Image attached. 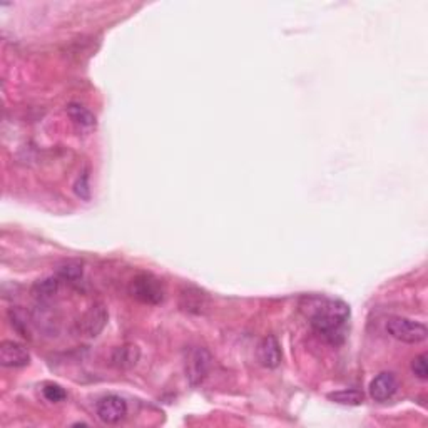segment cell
I'll list each match as a JSON object with an SVG mask.
<instances>
[{"instance_id": "6da1fadb", "label": "cell", "mask_w": 428, "mask_h": 428, "mask_svg": "<svg viewBox=\"0 0 428 428\" xmlns=\"http://www.w3.org/2000/svg\"><path fill=\"white\" fill-rule=\"evenodd\" d=\"M350 307L342 300L314 298L308 301L309 325L331 343L342 342L345 326L350 320Z\"/></svg>"}, {"instance_id": "7a4b0ae2", "label": "cell", "mask_w": 428, "mask_h": 428, "mask_svg": "<svg viewBox=\"0 0 428 428\" xmlns=\"http://www.w3.org/2000/svg\"><path fill=\"white\" fill-rule=\"evenodd\" d=\"M385 328L387 333L390 335L392 338L408 345H417L425 342L428 335L427 326L423 325V323L410 320V318H403V316L388 318Z\"/></svg>"}, {"instance_id": "3957f363", "label": "cell", "mask_w": 428, "mask_h": 428, "mask_svg": "<svg viewBox=\"0 0 428 428\" xmlns=\"http://www.w3.org/2000/svg\"><path fill=\"white\" fill-rule=\"evenodd\" d=\"M129 293L133 298L146 305H159L164 300L166 290L163 281L151 273H141L131 281Z\"/></svg>"}, {"instance_id": "277c9868", "label": "cell", "mask_w": 428, "mask_h": 428, "mask_svg": "<svg viewBox=\"0 0 428 428\" xmlns=\"http://www.w3.org/2000/svg\"><path fill=\"white\" fill-rule=\"evenodd\" d=\"M213 366V356L206 348L196 347L186 358V377L193 387H198L208 378Z\"/></svg>"}, {"instance_id": "5b68a950", "label": "cell", "mask_w": 428, "mask_h": 428, "mask_svg": "<svg viewBox=\"0 0 428 428\" xmlns=\"http://www.w3.org/2000/svg\"><path fill=\"white\" fill-rule=\"evenodd\" d=\"M107 309L104 305H94V307L89 308V312L84 313V316L81 318L77 323V331L82 336H87V338H95L102 333V330L106 328L107 323Z\"/></svg>"}, {"instance_id": "8992f818", "label": "cell", "mask_w": 428, "mask_h": 428, "mask_svg": "<svg viewBox=\"0 0 428 428\" xmlns=\"http://www.w3.org/2000/svg\"><path fill=\"white\" fill-rule=\"evenodd\" d=\"M98 417L107 425H116L121 420H124L128 415V403L124 399L117 395H107L99 400L98 407H95Z\"/></svg>"}, {"instance_id": "52a82bcc", "label": "cell", "mask_w": 428, "mask_h": 428, "mask_svg": "<svg viewBox=\"0 0 428 428\" xmlns=\"http://www.w3.org/2000/svg\"><path fill=\"white\" fill-rule=\"evenodd\" d=\"M30 363V355L24 345L6 340L0 343V365L6 368H22Z\"/></svg>"}, {"instance_id": "ba28073f", "label": "cell", "mask_w": 428, "mask_h": 428, "mask_svg": "<svg viewBox=\"0 0 428 428\" xmlns=\"http://www.w3.org/2000/svg\"><path fill=\"white\" fill-rule=\"evenodd\" d=\"M399 390V380L390 371H383L371 380L370 383V396L375 401H388Z\"/></svg>"}, {"instance_id": "9c48e42d", "label": "cell", "mask_w": 428, "mask_h": 428, "mask_svg": "<svg viewBox=\"0 0 428 428\" xmlns=\"http://www.w3.org/2000/svg\"><path fill=\"white\" fill-rule=\"evenodd\" d=\"M258 360L265 368H276L281 363V347L274 336H266L258 347Z\"/></svg>"}, {"instance_id": "30bf717a", "label": "cell", "mask_w": 428, "mask_h": 428, "mask_svg": "<svg viewBox=\"0 0 428 428\" xmlns=\"http://www.w3.org/2000/svg\"><path fill=\"white\" fill-rule=\"evenodd\" d=\"M139 360V350L138 347L134 345H122V347L116 348L114 353H112V363H114L117 368H131L138 363Z\"/></svg>"}, {"instance_id": "8fae6325", "label": "cell", "mask_w": 428, "mask_h": 428, "mask_svg": "<svg viewBox=\"0 0 428 428\" xmlns=\"http://www.w3.org/2000/svg\"><path fill=\"white\" fill-rule=\"evenodd\" d=\"M67 114L72 119L74 124L79 126V128L91 129L95 126V117H94L93 112H91L87 107L81 106V104H76V102L69 104Z\"/></svg>"}, {"instance_id": "7c38bea8", "label": "cell", "mask_w": 428, "mask_h": 428, "mask_svg": "<svg viewBox=\"0 0 428 428\" xmlns=\"http://www.w3.org/2000/svg\"><path fill=\"white\" fill-rule=\"evenodd\" d=\"M328 399L338 405H348V407H358L363 403L365 395L363 392L356 390V388H348V390H340L330 393Z\"/></svg>"}, {"instance_id": "4fadbf2b", "label": "cell", "mask_w": 428, "mask_h": 428, "mask_svg": "<svg viewBox=\"0 0 428 428\" xmlns=\"http://www.w3.org/2000/svg\"><path fill=\"white\" fill-rule=\"evenodd\" d=\"M58 290H59V278H46L34 285L32 293L37 300L46 301L52 298V296L58 293Z\"/></svg>"}, {"instance_id": "5bb4252c", "label": "cell", "mask_w": 428, "mask_h": 428, "mask_svg": "<svg viewBox=\"0 0 428 428\" xmlns=\"http://www.w3.org/2000/svg\"><path fill=\"white\" fill-rule=\"evenodd\" d=\"M58 278L64 279L67 283H77L82 278V266L77 263H65L59 266Z\"/></svg>"}, {"instance_id": "9a60e30c", "label": "cell", "mask_w": 428, "mask_h": 428, "mask_svg": "<svg viewBox=\"0 0 428 428\" xmlns=\"http://www.w3.org/2000/svg\"><path fill=\"white\" fill-rule=\"evenodd\" d=\"M42 395L44 399L47 401H51V403H59V401L65 400V396H67V393L58 383H46L42 388Z\"/></svg>"}, {"instance_id": "2e32d148", "label": "cell", "mask_w": 428, "mask_h": 428, "mask_svg": "<svg viewBox=\"0 0 428 428\" xmlns=\"http://www.w3.org/2000/svg\"><path fill=\"white\" fill-rule=\"evenodd\" d=\"M74 193L77 194V198L89 201L91 199V185H89V176L87 173H82L81 176L77 178L76 185H74Z\"/></svg>"}, {"instance_id": "e0dca14e", "label": "cell", "mask_w": 428, "mask_h": 428, "mask_svg": "<svg viewBox=\"0 0 428 428\" xmlns=\"http://www.w3.org/2000/svg\"><path fill=\"white\" fill-rule=\"evenodd\" d=\"M412 371L415 373V377L420 378V380H427L428 378V365H427V355L423 353V355H418L413 358L412 361Z\"/></svg>"}]
</instances>
